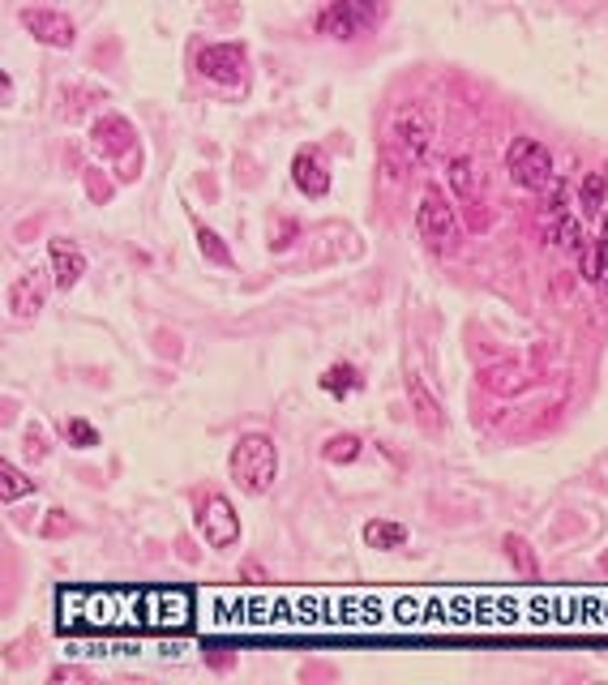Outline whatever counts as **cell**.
<instances>
[{
    "label": "cell",
    "instance_id": "obj_10",
    "mask_svg": "<svg viewBox=\"0 0 608 685\" xmlns=\"http://www.w3.org/2000/svg\"><path fill=\"white\" fill-rule=\"evenodd\" d=\"M292 180H296V189L304 197H326L330 193V163L326 155L317 146H304L296 150V159H292Z\"/></svg>",
    "mask_w": 608,
    "mask_h": 685
},
{
    "label": "cell",
    "instance_id": "obj_21",
    "mask_svg": "<svg viewBox=\"0 0 608 685\" xmlns=\"http://www.w3.org/2000/svg\"><path fill=\"white\" fill-rule=\"evenodd\" d=\"M412 403H416V411H420V424H424V433H433V429H442V416H437V407L433 399H429V390H424V382L420 377H412Z\"/></svg>",
    "mask_w": 608,
    "mask_h": 685
},
{
    "label": "cell",
    "instance_id": "obj_11",
    "mask_svg": "<svg viewBox=\"0 0 608 685\" xmlns=\"http://www.w3.org/2000/svg\"><path fill=\"white\" fill-rule=\"evenodd\" d=\"M43 296H48V270H26L22 279L9 287L13 322H35V313L43 309Z\"/></svg>",
    "mask_w": 608,
    "mask_h": 685
},
{
    "label": "cell",
    "instance_id": "obj_30",
    "mask_svg": "<svg viewBox=\"0 0 608 685\" xmlns=\"http://www.w3.org/2000/svg\"><path fill=\"white\" fill-rule=\"evenodd\" d=\"M600 253H604V266H608V223H604V232H600V245H596Z\"/></svg>",
    "mask_w": 608,
    "mask_h": 685
},
{
    "label": "cell",
    "instance_id": "obj_5",
    "mask_svg": "<svg viewBox=\"0 0 608 685\" xmlns=\"http://www.w3.org/2000/svg\"><path fill=\"white\" fill-rule=\"evenodd\" d=\"M197 73L219 86H245L249 82V56L240 43H210L197 52Z\"/></svg>",
    "mask_w": 608,
    "mask_h": 685
},
{
    "label": "cell",
    "instance_id": "obj_29",
    "mask_svg": "<svg viewBox=\"0 0 608 685\" xmlns=\"http://www.w3.org/2000/svg\"><path fill=\"white\" fill-rule=\"evenodd\" d=\"M240 574H245V578H249V583H266V570H262V566H253V561H249V566H245V570H240Z\"/></svg>",
    "mask_w": 608,
    "mask_h": 685
},
{
    "label": "cell",
    "instance_id": "obj_6",
    "mask_svg": "<svg viewBox=\"0 0 608 685\" xmlns=\"http://www.w3.org/2000/svg\"><path fill=\"white\" fill-rule=\"evenodd\" d=\"M22 26L35 35L43 48H73V39H78V26H73L69 13H60V9H39V5H30L18 13Z\"/></svg>",
    "mask_w": 608,
    "mask_h": 685
},
{
    "label": "cell",
    "instance_id": "obj_3",
    "mask_svg": "<svg viewBox=\"0 0 608 685\" xmlns=\"http://www.w3.org/2000/svg\"><path fill=\"white\" fill-rule=\"evenodd\" d=\"M506 167H510V180L527 193H544L553 185V155L544 150L536 137H514L510 155H506Z\"/></svg>",
    "mask_w": 608,
    "mask_h": 685
},
{
    "label": "cell",
    "instance_id": "obj_28",
    "mask_svg": "<svg viewBox=\"0 0 608 685\" xmlns=\"http://www.w3.org/2000/svg\"><path fill=\"white\" fill-rule=\"evenodd\" d=\"M86 189L95 193L99 202H108V193H112V189H108V185H103V180H99V172H95V167H90V172H86Z\"/></svg>",
    "mask_w": 608,
    "mask_h": 685
},
{
    "label": "cell",
    "instance_id": "obj_14",
    "mask_svg": "<svg viewBox=\"0 0 608 685\" xmlns=\"http://www.w3.org/2000/svg\"><path fill=\"white\" fill-rule=\"evenodd\" d=\"M322 390H326V394H334V399H347V394L364 390V373L356 369L352 360H334L330 369L322 373Z\"/></svg>",
    "mask_w": 608,
    "mask_h": 685
},
{
    "label": "cell",
    "instance_id": "obj_18",
    "mask_svg": "<svg viewBox=\"0 0 608 685\" xmlns=\"http://www.w3.org/2000/svg\"><path fill=\"white\" fill-rule=\"evenodd\" d=\"M360 454H364V441L356 433H334V437H326V446H322L326 463H356Z\"/></svg>",
    "mask_w": 608,
    "mask_h": 685
},
{
    "label": "cell",
    "instance_id": "obj_2",
    "mask_svg": "<svg viewBox=\"0 0 608 685\" xmlns=\"http://www.w3.org/2000/svg\"><path fill=\"white\" fill-rule=\"evenodd\" d=\"M416 232H420L424 245L437 249V253H450L454 240H459V215H454L450 197L437 189V185H429V189H424V197H420Z\"/></svg>",
    "mask_w": 608,
    "mask_h": 685
},
{
    "label": "cell",
    "instance_id": "obj_23",
    "mask_svg": "<svg viewBox=\"0 0 608 685\" xmlns=\"http://www.w3.org/2000/svg\"><path fill=\"white\" fill-rule=\"evenodd\" d=\"M549 236H553V245H566V249H583V223L579 219H557L549 227Z\"/></svg>",
    "mask_w": 608,
    "mask_h": 685
},
{
    "label": "cell",
    "instance_id": "obj_31",
    "mask_svg": "<svg viewBox=\"0 0 608 685\" xmlns=\"http://www.w3.org/2000/svg\"><path fill=\"white\" fill-rule=\"evenodd\" d=\"M600 287H604V296H608V266H604V274H600Z\"/></svg>",
    "mask_w": 608,
    "mask_h": 685
},
{
    "label": "cell",
    "instance_id": "obj_4",
    "mask_svg": "<svg viewBox=\"0 0 608 685\" xmlns=\"http://www.w3.org/2000/svg\"><path fill=\"white\" fill-rule=\"evenodd\" d=\"M377 18H382V13L369 9V5H352V0H334V5L317 9L313 26H317V35L347 43V39L364 35V30H373V26H377Z\"/></svg>",
    "mask_w": 608,
    "mask_h": 685
},
{
    "label": "cell",
    "instance_id": "obj_19",
    "mask_svg": "<svg viewBox=\"0 0 608 685\" xmlns=\"http://www.w3.org/2000/svg\"><path fill=\"white\" fill-rule=\"evenodd\" d=\"M480 386L493 390V394H510V390L523 386V369L519 364H493V369L480 373Z\"/></svg>",
    "mask_w": 608,
    "mask_h": 685
},
{
    "label": "cell",
    "instance_id": "obj_1",
    "mask_svg": "<svg viewBox=\"0 0 608 685\" xmlns=\"http://www.w3.org/2000/svg\"><path fill=\"white\" fill-rule=\"evenodd\" d=\"M227 471H232V484L249 497H262L279 476V446L266 433H245L232 446V459H227Z\"/></svg>",
    "mask_w": 608,
    "mask_h": 685
},
{
    "label": "cell",
    "instance_id": "obj_20",
    "mask_svg": "<svg viewBox=\"0 0 608 685\" xmlns=\"http://www.w3.org/2000/svg\"><path fill=\"white\" fill-rule=\"evenodd\" d=\"M35 493V480L22 476L13 463H0V497L5 501H18V497H30Z\"/></svg>",
    "mask_w": 608,
    "mask_h": 685
},
{
    "label": "cell",
    "instance_id": "obj_13",
    "mask_svg": "<svg viewBox=\"0 0 608 685\" xmlns=\"http://www.w3.org/2000/svg\"><path fill=\"white\" fill-rule=\"evenodd\" d=\"M450 185H454V193H459L467 206H480L484 202V180H480L476 163H471L467 155L450 159Z\"/></svg>",
    "mask_w": 608,
    "mask_h": 685
},
{
    "label": "cell",
    "instance_id": "obj_17",
    "mask_svg": "<svg viewBox=\"0 0 608 685\" xmlns=\"http://www.w3.org/2000/svg\"><path fill=\"white\" fill-rule=\"evenodd\" d=\"M197 249H202V257L210 266H236V257H232V249L223 245V236L215 232V227H206V223H197Z\"/></svg>",
    "mask_w": 608,
    "mask_h": 685
},
{
    "label": "cell",
    "instance_id": "obj_7",
    "mask_svg": "<svg viewBox=\"0 0 608 685\" xmlns=\"http://www.w3.org/2000/svg\"><path fill=\"white\" fill-rule=\"evenodd\" d=\"M197 527H202V540L210 548H232L240 540V519L227 497H206L197 510Z\"/></svg>",
    "mask_w": 608,
    "mask_h": 685
},
{
    "label": "cell",
    "instance_id": "obj_16",
    "mask_svg": "<svg viewBox=\"0 0 608 685\" xmlns=\"http://www.w3.org/2000/svg\"><path fill=\"white\" fill-rule=\"evenodd\" d=\"M501 548H506L510 566L519 570L523 578H536V574H540V557H536V548H531V544H527L523 536H514V531H510V536L501 540Z\"/></svg>",
    "mask_w": 608,
    "mask_h": 685
},
{
    "label": "cell",
    "instance_id": "obj_8",
    "mask_svg": "<svg viewBox=\"0 0 608 685\" xmlns=\"http://www.w3.org/2000/svg\"><path fill=\"white\" fill-rule=\"evenodd\" d=\"M429 142H433V125H429V116L424 112H407L399 125L390 129V150H399L403 155V167L407 163H424Z\"/></svg>",
    "mask_w": 608,
    "mask_h": 685
},
{
    "label": "cell",
    "instance_id": "obj_12",
    "mask_svg": "<svg viewBox=\"0 0 608 685\" xmlns=\"http://www.w3.org/2000/svg\"><path fill=\"white\" fill-rule=\"evenodd\" d=\"M48 262H52V283L60 287V292H69V287L86 274V257H82V249L73 245V240H60L56 236L52 245H48Z\"/></svg>",
    "mask_w": 608,
    "mask_h": 685
},
{
    "label": "cell",
    "instance_id": "obj_22",
    "mask_svg": "<svg viewBox=\"0 0 608 685\" xmlns=\"http://www.w3.org/2000/svg\"><path fill=\"white\" fill-rule=\"evenodd\" d=\"M60 433H65V441H69V446H78V450L99 446V429H95V424H86V420H78V416L60 424Z\"/></svg>",
    "mask_w": 608,
    "mask_h": 685
},
{
    "label": "cell",
    "instance_id": "obj_24",
    "mask_svg": "<svg viewBox=\"0 0 608 685\" xmlns=\"http://www.w3.org/2000/svg\"><path fill=\"white\" fill-rule=\"evenodd\" d=\"M604 197H608V176L604 172H587V180H583V210H596L604 206Z\"/></svg>",
    "mask_w": 608,
    "mask_h": 685
},
{
    "label": "cell",
    "instance_id": "obj_15",
    "mask_svg": "<svg viewBox=\"0 0 608 685\" xmlns=\"http://www.w3.org/2000/svg\"><path fill=\"white\" fill-rule=\"evenodd\" d=\"M364 544L382 548V553H390V548H403L407 544V527L403 523H390V519H373L369 527H364Z\"/></svg>",
    "mask_w": 608,
    "mask_h": 685
},
{
    "label": "cell",
    "instance_id": "obj_25",
    "mask_svg": "<svg viewBox=\"0 0 608 685\" xmlns=\"http://www.w3.org/2000/svg\"><path fill=\"white\" fill-rule=\"evenodd\" d=\"M22 441H26V459H30V463L48 459V437H43V429H39V424H26Z\"/></svg>",
    "mask_w": 608,
    "mask_h": 685
},
{
    "label": "cell",
    "instance_id": "obj_26",
    "mask_svg": "<svg viewBox=\"0 0 608 685\" xmlns=\"http://www.w3.org/2000/svg\"><path fill=\"white\" fill-rule=\"evenodd\" d=\"M206 664L215 668V673H227V668H236V651L223 643H206Z\"/></svg>",
    "mask_w": 608,
    "mask_h": 685
},
{
    "label": "cell",
    "instance_id": "obj_27",
    "mask_svg": "<svg viewBox=\"0 0 608 685\" xmlns=\"http://www.w3.org/2000/svg\"><path fill=\"white\" fill-rule=\"evenodd\" d=\"M300 232H304V227H300V219H283V223H279V236H275V253L292 249L296 240H300Z\"/></svg>",
    "mask_w": 608,
    "mask_h": 685
},
{
    "label": "cell",
    "instance_id": "obj_32",
    "mask_svg": "<svg viewBox=\"0 0 608 685\" xmlns=\"http://www.w3.org/2000/svg\"><path fill=\"white\" fill-rule=\"evenodd\" d=\"M600 566H604V570H608V553H604V557H600Z\"/></svg>",
    "mask_w": 608,
    "mask_h": 685
},
{
    "label": "cell",
    "instance_id": "obj_9",
    "mask_svg": "<svg viewBox=\"0 0 608 685\" xmlns=\"http://www.w3.org/2000/svg\"><path fill=\"white\" fill-rule=\"evenodd\" d=\"M90 142H95L99 155H112V159L133 155L138 159V129H133L125 116H99L95 129H90Z\"/></svg>",
    "mask_w": 608,
    "mask_h": 685
}]
</instances>
